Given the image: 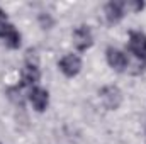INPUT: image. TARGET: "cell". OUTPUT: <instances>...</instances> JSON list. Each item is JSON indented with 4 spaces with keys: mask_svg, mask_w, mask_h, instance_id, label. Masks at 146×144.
Here are the masks:
<instances>
[{
    "mask_svg": "<svg viewBox=\"0 0 146 144\" xmlns=\"http://www.w3.org/2000/svg\"><path fill=\"white\" fill-rule=\"evenodd\" d=\"M106 19L109 20V24H117L122 20V17L126 15V3L122 2H109L104 9Z\"/></svg>",
    "mask_w": 146,
    "mask_h": 144,
    "instance_id": "cell-7",
    "label": "cell"
},
{
    "mask_svg": "<svg viewBox=\"0 0 146 144\" xmlns=\"http://www.w3.org/2000/svg\"><path fill=\"white\" fill-rule=\"evenodd\" d=\"M29 100L37 112H44L49 104V93L41 87H33L29 92Z\"/></svg>",
    "mask_w": 146,
    "mask_h": 144,
    "instance_id": "cell-6",
    "label": "cell"
},
{
    "mask_svg": "<svg viewBox=\"0 0 146 144\" xmlns=\"http://www.w3.org/2000/svg\"><path fill=\"white\" fill-rule=\"evenodd\" d=\"M99 97H100L104 107L109 108V110H115V108L121 105V102H122V93H121V90H119L117 87H114V85L104 87V88L99 92Z\"/></svg>",
    "mask_w": 146,
    "mask_h": 144,
    "instance_id": "cell-1",
    "label": "cell"
},
{
    "mask_svg": "<svg viewBox=\"0 0 146 144\" xmlns=\"http://www.w3.org/2000/svg\"><path fill=\"white\" fill-rule=\"evenodd\" d=\"M2 39H3V42L9 46V48H12V49H17L19 46H21V34H19V31L10 24L5 31H3V34H2Z\"/></svg>",
    "mask_w": 146,
    "mask_h": 144,
    "instance_id": "cell-9",
    "label": "cell"
},
{
    "mask_svg": "<svg viewBox=\"0 0 146 144\" xmlns=\"http://www.w3.org/2000/svg\"><path fill=\"white\" fill-rule=\"evenodd\" d=\"M129 51L139 59L146 63V34L143 32H131L129 34Z\"/></svg>",
    "mask_w": 146,
    "mask_h": 144,
    "instance_id": "cell-2",
    "label": "cell"
},
{
    "mask_svg": "<svg viewBox=\"0 0 146 144\" xmlns=\"http://www.w3.org/2000/svg\"><path fill=\"white\" fill-rule=\"evenodd\" d=\"M94 42V36L88 26H78L73 31V44L78 51H87Z\"/></svg>",
    "mask_w": 146,
    "mask_h": 144,
    "instance_id": "cell-4",
    "label": "cell"
},
{
    "mask_svg": "<svg viewBox=\"0 0 146 144\" xmlns=\"http://www.w3.org/2000/svg\"><path fill=\"white\" fill-rule=\"evenodd\" d=\"M41 78V71L37 68L36 63H26V66L21 71V80H22V87H36L37 81Z\"/></svg>",
    "mask_w": 146,
    "mask_h": 144,
    "instance_id": "cell-8",
    "label": "cell"
},
{
    "mask_svg": "<svg viewBox=\"0 0 146 144\" xmlns=\"http://www.w3.org/2000/svg\"><path fill=\"white\" fill-rule=\"evenodd\" d=\"M10 26V22H9V19H7V15H5V12L0 9V36L3 34V31L7 29Z\"/></svg>",
    "mask_w": 146,
    "mask_h": 144,
    "instance_id": "cell-10",
    "label": "cell"
},
{
    "mask_svg": "<svg viewBox=\"0 0 146 144\" xmlns=\"http://www.w3.org/2000/svg\"><path fill=\"white\" fill-rule=\"evenodd\" d=\"M58 68H60V71L63 73L65 76L73 78V76H76L80 73V70H82V59L76 54H66V56H63L60 59Z\"/></svg>",
    "mask_w": 146,
    "mask_h": 144,
    "instance_id": "cell-3",
    "label": "cell"
},
{
    "mask_svg": "<svg viewBox=\"0 0 146 144\" xmlns=\"http://www.w3.org/2000/svg\"><path fill=\"white\" fill-rule=\"evenodd\" d=\"M107 63L112 70H115L117 73H122L127 70L129 66V59L127 56L121 51V49H115V48H109L107 49Z\"/></svg>",
    "mask_w": 146,
    "mask_h": 144,
    "instance_id": "cell-5",
    "label": "cell"
}]
</instances>
